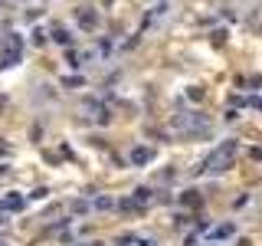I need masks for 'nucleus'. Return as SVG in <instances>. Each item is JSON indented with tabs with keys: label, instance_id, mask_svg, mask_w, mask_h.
<instances>
[{
	"label": "nucleus",
	"instance_id": "nucleus-2",
	"mask_svg": "<svg viewBox=\"0 0 262 246\" xmlns=\"http://www.w3.org/2000/svg\"><path fill=\"white\" fill-rule=\"evenodd\" d=\"M23 194H7V197H3V203H0V210H20L23 207Z\"/></svg>",
	"mask_w": 262,
	"mask_h": 246
},
{
	"label": "nucleus",
	"instance_id": "nucleus-3",
	"mask_svg": "<svg viewBox=\"0 0 262 246\" xmlns=\"http://www.w3.org/2000/svg\"><path fill=\"white\" fill-rule=\"evenodd\" d=\"M148 158H151V151H148V148H134V151H131V164H144Z\"/></svg>",
	"mask_w": 262,
	"mask_h": 246
},
{
	"label": "nucleus",
	"instance_id": "nucleus-1",
	"mask_svg": "<svg viewBox=\"0 0 262 246\" xmlns=\"http://www.w3.org/2000/svg\"><path fill=\"white\" fill-rule=\"evenodd\" d=\"M233 154H236V141H223V145H219V148L207 158L203 168H210V171H226L229 161H233Z\"/></svg>",
	"mask_w": 262,
	"mask_h": 246
},
{
	"label": "nucleus",
	"instance_id": "nucleus-4",
	"mask_svg": "<svg viewBox=\"0 0 262 246\" xmlns=\"http://www.w3.org/2000/svg\"><path fill=\"white\" fill-rule=\"evenodd\" d=\"M229 233H233V226H219L213 236H217V240H223V236H229Z\"/></svg>",
	"mask_w": 262,
	"mask_h": 246
}]
</instances>
